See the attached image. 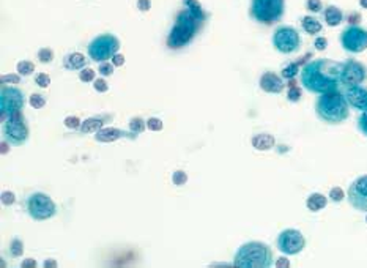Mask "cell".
<instances>
[{"label":"cell","mask_w":367,"mask_h":268,"mask_svg":"<svg viewBox=\"0 0 367 268\" xmlns=\"http://www.w3.org/2000/svg\"><path fill=\"white\" fill-rule=\"evenodd\" d=\"M342 65L330 58H317L301 70V84L312 93H328L337 90L342 76Z\"/></svg>","instance_id":"cell-1"},{"label":"cell","mask_w":367,"mask_h":268,"mask_svg":"<svg viewBox=\"0 0 367 268\" xmlns=\"http://www.w3.org/2000/svg\"><path fill=\"white\" fill-rule=\"evenodd\" d=\"M349 101L340 92L323 93L315 105V112L318 118L330 125H339L349 118Z\"/></svg>","instance_id":"cell-2"},{"label":"cell","mask_w":367,"mask_h":268,"mask_svg":"<svg viewBox=\"0 0 367 268\" xmlns=\"http://www.w3.org/2000/svg\"><path fill=\"white\" fill-rule=\"evenodd\" d=\"M233 263L241 268H268L273 265V251L262 241H249L238 250Z\"/></svg>","instance_id":"cell-3"},{"label":"cell","mask_w":367,"mask_h":268,"mask_svg":"<svg viewBox=\"0 0 367 268\" xmlns=\"http://www.w3.org/2000/svg\"><path fill=\"white\" fill-rule=\"evenodd\" d=\"M199 20L200 19L196 14H192L189 10L181 11L177 17V23H175L174 29H172V32L169 33V38H167L169 48L178 49V48H183L185 45H188L197 32Z\"/></svg>","instance_id":"cell-4"},{"label":"cell","mask_w":367,"mask_h":268,"mask_svg":"<svg viewBox=\"0 0 367 268\" xmlns=\"http://www.w3.org/2000/svg\"><path fill=\"white\" fill-rule=\"evenodd\" d=\"M286 0H252L251 16L260 24L271 26L284 16Z\"/></svg>","instance_id":"cell-5"},{"label":"cell","mask_w":367,"mask_h":268,"mask_svg":"<svg viewBox=\"0 0 367 268\" xmlns=\"http://www.w3.org/2000/svg\"><path fill=\"white\" fill-rule=\"evenodd\" d=\"M120 49V41L112 33H103L92 39L89 45V57L93 61H107Z\"/></svg>","instance_id":"cell-6"},{"label":"cell","mask_w":367,"mask_h":268,"mask_svg":"<svg viewBox=\"0 0 367 268\" xmlns=\"http://www.w3.org/2000/svg\"><path fill=\"white\" fill-rule=\"evenodd\" d=\"M26 207H27V212H29L30 218H33L35 221L49 219L57 212L54 200L49 196L43 194V193H35V194L29 196V199L26 202Z\"/></svg>","instance_id":"cell-7"},{"label":"cell","mask_w":367,"mask_h":268,"mask_svg":"<svg viewBox=\"0 0 367 268\" xmlns=\"http://www.w3.org/2000/svg\"><path fill=\"white\" fill-rule=\"evenodd\" d=\"M273 45L280 54H293L301 46V38L296 29L290 26H280L273 35Z\"/></svg>","instance_id":"cell-8"},{"label":"cell","mask_w":367,"mask_h":268,"mask_svg":"<svg viewBox=\"0 0 367 268\" xmlns=\"http://www.w3.org/2000/svg\"><path fill=\"white\" fill-rule=\"evenodd\" d=\"M24 93L16 87H7L4 84L0 90V111H2V121H7L10 114L17 112L24 108Z\"/></svg>","instance_id":"cell-9"},{"label":"cell","mask_w":367,"mask_h":268,"mask_svg":"<svg viewBox=\"0 0 367 268\" xmlns=\"http://www.w3.org/2000/svg\"><path fill=\"white\" fill-rule=\"evenodd\" d=\"M340 45L342 48L350 54H359L367 49V30L350 26L340 35Z\"/></svg>","instance_id":"cell-10"},{"label":"cell","mask_w":367,"mask_h":268,"mask_svg":"<svg viewBox=\"0 0 367 268\" xmlns=\"http://www.w3.org/2000/svg\"><path fill=\"white\" fill-rule=\"evenodd\" d=\"M306 246V238L296 229H286L277 237V250L287 256H295L301 253Z\"/></svg>","instance_id":"cell-11"},{"label":"cell","mask_w":367,"mask_h":268,"mask_svg":"<svg viewBox=\"0 0 367 268\" xmlns=\"http://www.w3.org/2000/svg\"><path fill=\"white\" fill-rule=\"evenodd\" d=\"M367 77V68L358 60H347L342 65V76H340V84L345 87L359 86Z\"/></svg>","instance_id":"cell-12"},{"label":"cell","mask_w":367,"mask_h":268,"mask_svg":"<svg viewBox=\"0 0 367 268\" xmlns=\"http://www.w3.org/2000/svg\"><path fill=\"white\" fill-rule=\"evenodd\" d=\"M4 137L13 146H23L29 137V128L24 120L8 118L7 121H4Z\"/></svg>","instance_id":"cell-13"},{"label":"cell","mask_w":367,"mask_h":268,"mask_svg":"<svg viewBox=\"0 0 367 268\" xmlns=\"http://www.w3.org/2000/svg\"><path fill=\"white\" fill-rule=\"evenodd\" d=\"M349 202L358 212H367V175L356 178L350 184Z\"/></svg>","instance_id":"cell-14"},{"label":"cell","mask_w":367,"mask_h":268,"mask_svg":"<svg viewBox=\"0 0 367 268\" xmlns=\"http://www.w3.org/2000/svg\"><path fill=\"white\" fill-rule=\"evenodd\" d=\"M345 98L349 105L356 111H367V87L362 86H352L345 90Z\"/></svg>","instance_id":"cell-15"},{"label":"cell","mask_w":367,"mask_h":268,"mask_svg":"<svg viewBox=\"0 0 367 268\" xmlns=\"http://www.w3.org/2000/svg\"><path fill=\"white\" fill-rule=\"evenodd\" d=\"M260 87L267 93H280L284 90V80L276 73L268 71L260 77Z\"/></svg>","instance_id":"cell-16"},{"label":"cell","mask_w":367,"mask_h":268,"mask_svg":"<svg viewBox=\"0 0 367 268\" xmlns=\"http://www.w3.org/2000/svg\"><path fill=\"white\" fill-rule=\"evenodd\" d=\"M323 17H325V23L330 27H336L343 20V13L336 5H330L325 8V11H323Z\"/></svg>","instance_id":"cell-17"},{"label":"cell","mask_w":367,"mask_h":268,"mask_svg":"<svg viewBox=\"0 0 367 268\" xmlns=\"http://www.w3.org/2000/svg\"><path fill=\"white\" fill-rule=\"evenodd\" d=\"M274 143H276L274 137H273L271 134H268V133H260V134H255V136L252 137V146H254V149L262 150V152L273 149Z\"/></svg>","instance_id":"cell-18"},{"label":"cell","mask_w":367,"mask_h":268,"mask_svg":"<svg viewBox=\"0 0 367 268\" xmlns=\"http://www.w3.org/2000/svg\"><path fill=\"white\" fill-rule=\"evenodd\" d=\"M63 65L67 70H82L85 67V57L80 52H71L65 57Z\"/></svg>","instance_id":"cell-19"},{"label":"cell","mask_w":367,"mask_h":268,"mask_svg":"<svg viewBox=\"0 0 367 268\" xmlns=\"http://www.w3.org/2000/svg\"><path fill=\"white\" fill-rule=\"evenodd\" d=\"M123 136V133L118 130V128H101L96 134H95V139L98 142H115L117 139H120Z\"/></svg>","instance_id":"cell-20"},{"label":"cell","mask_w":367,"mask_h":268,"mask_svg":"<svg viewBox=\"0 0 367 268\" xmlns=\"http://www.w3.org/2000/svg\"><path fill=\"white\" fill-rule=\"evenodd\" d=\"M327 203H328V199L323 196V194H320V193L311 194V196L308 197V200H306L308 209H309L311 212H314V213H317V212H320V210L325 209Z\"/></svg>","instance_id":"cell-21"},{"label":"cell","mask_w":367,"mask_h":268,"mask_svg":"<svg viewBox=\"0 0 367 268\" xmlns=\"http://www.w3.org/2000/svg\"><path fill=\"white\" fill-rule=\"evenodd\" d=\"M301 26H303V29L308 35H318L323 29L321 23L314 16H304L303 20H301Z\"/></svg>","instance_id":"cell-22"},{"label":"cell","mask_w":367,"mask_h":268,"mask_svg":"<svg viewBox=\"0 0 367 268\" xmlns=\"http://www.w3.org/2000/svg\"><path fill=\"white\" fill-rule=\"evenodd\" d=\"M103 125H104V120H103V118H96V117H93V118L84 120L79 130H80V133H84V134L98 133V131L103 128Z\"/></svg>","instance_id":"cell-23"},{"label":"cell","mask_w":367,"mask_h":268,"mask_svg":"<svg viewBox=\"0 0 367 268\" xmlns=\"http://www.w3.org/2000/svg\"><path fill=\"white\" fill-rule=\"evenodd\" d=\"M16 70H17V74H21V76H29V74L33 73L35 65L32 64V61H29V60H23V61H19V64H17Z\"/></svg>","instance_id":"cell-24"},{"label":"cell","mask_w":367,"mask_h":268,"mask_svg":"<svg viewBox=\"0 0 367 268\" xmlns=\"http://www.w3.org/2000/svg\"><path fill=\"white\" fill-rule=\"evenodd\" d=\"M29 102H30L32 108L41 109V108H45V105H46V98L43 96V95H39V93H33V95H30Z\"/></svg>","instance_id":"cell-25"},{"label":"cell","mask_w":367,"mask_h":268,"mask_svg":"<svg viewBox=\"0 0 367 268\" xmlns=\"http://www.w3.org/2000/svg\"><path fill=\"white\" fill-rule=\"evenodd\" d=\"M38 60L41 61V64H51V61L54 60V52L52 49L49 48H43L38 51Z\"/></svg>","instance_id":"cell-26"},{"label":"cell","mask_w":367,"mask_h":268,"mask_svg":"<svg viewBox=\"0 0 367 268\" xmlns=\"http://www.w3.org/2000/svg\"><path fill=\"white\" fill-rule=\"evenodd\" d=\"M10 253H11L13 257H21V256H23V253H24L23 241H21V240H13L10 243Z\"/></svg>","instance_id":"cell-27"},{"label":"cell","mask_w":367,"mask_h":268,"mask_svg":"<svg viewBox=\"0 0 367 268\" xmlns=\"http://www.w3.org/2000/svg\"><path fill=\"white\" fill-rule=\"evenodd\" d=\"M299 64L301 61H296V64H290V65H287L284 70H282V77H286V79H293L296 74H298V70H299Z\"/></svg>","instance_id":"cell-28"},{"label":"cell","mask_w":367,"mask_h":268,"mask_svg":"<svg viewBox=\"0 0 367 268\" xmlns=\"http://www.w3.org/2000/svg\"><path fill=\"white\" fill-rule=\"evenodd\" d=\"M147 127V123H144L142 118H133L131 121H129V130H131L133 133H142Z\"/></svg>","instance_id":"cell-29"},{"label":"cell","mask_w":367,"mask_h":268,"mask_svg":"<svg viewBox=\"0 0 367 268\" xmlns=\"http://www.w3.org/2000/svg\"><path fill=\"white\" fill-rule=\"evenodd\" d=\"M172 181H174V184H177V187H181V184H185V183L188 181L186 172H183V171H175L174 175H172Z\"/></svg>","instance_id":"cell-30"},{"label":"cell","mask_w":367,"mask_h":268,"mask_svg":"<svg viewBox=\"0 0 367 268\" xmlns=\"http://www.w3.org/2000/svg\"><path fill=\"white\" fill-rule=\"evenodd\" d=\"M162 121L156 117H152V118H148L147 120V128L148 130H152V131H161L162 130Z\"/></svg>","instance_id":"cell-31"},{"label":"cell","mask_w":367,"mask_h":268,"mask_svg":"<svg viewBox=\"0 0 367 268\" xmlns=\"http://www.w3.org/2000/svg\"><path fill=\"white\" fill-rule=\"evenodd\" d=\"M35 82H36V84H38L41 89H46V87H49V84H51V77H49L48 74H45V73H39V74L35 76Z\"/></svg>","instance_id":"cell-32"},{"label":"cell","mask_w":367,"mask_h":268,"mask_svg":"<svg viewBox=\"0 0 367 268\" xmlns=\"http://www.w3.org/2000/svg\"><path fill=\"white\" fill-rule=\"evenodd\" d=\"M80 125L82 123L76 115H70V117L65 118V127L70 128V130H77V128H80Z\"/></svg>","instance_id":"cell-33"},{"label":"cell","mask_w":367,"mask_h":268,"mask_svg":"<svg viewBox=\"0 0 367 268\" xmlns=\"http://www.w3.org/2000/svg\"><path fill=\"white\" fill-rule=\"evenodd\" d=\"M79 79L82 82H93L95 80V71L92 68H85V70H80L79 73Z\"/></svg>","instance_id":"cell-34"},{"label":"cell","mask_w":367,"mask_h":268,"mask_svg":"<svg viewBox=\"0 0 367 268\" xmlns=\"http://www.w3.org/2000/svg\"><path fill=\"white\" fill-rule=\"evenodd\" d=\"M306 8L311 13H320L323 10V4H321V0H308Z\"/></svg>","instance_id":"cell-35"},{"label":"cell","mask_w":367,"mask_h":268,"mask_svg":"<svg viewBox=\"0 0 367 268\" xmlns=\"http://www.w3.org/2000/svg\"><path fill=\"white\" fill-rule=\"evenodd\" d=\"M343 197H345V193H343V190L339 188V187H334V188L330 191V199H331L333 202H342Z\"/></svg>","instance_id":"cell-36"},{"label":"cell","mask_w":367,"mask_h":268,"mask_svg":"<svg viewBox=\"0 0 367 268\" xmlns=\"http://www.w3.org/2000/svg\"><path fill=\"white\" fill-rule=\"evenodd\" d=\"M287 98H289V101H293V102L299 101V98H301V89L296 87V86L289 87V95H287Z\"/></svg>","instance_id":"cell-37"},{"label":"cell","mask_w":367,"mask_h":268,"mask_svg":"<svg viewBox=\"0 0 367 268\" xmlns=\"http://www.w3.org/2000/svg\"><path fill=\"white\" fill-rule=\"evenodd\" d=\"M358 128L364 136H367V111H364L358 118Z\"/></svg>","instance_id":"cell-38"},{"label":"cell","mask_w":367,"mask_h":268,"mask_svg":"<svg viewBox=\"0 0 367 268\" xmlns=\"http://www.w3.org/2000/svg\"><path fill=\"white\" fill-rule=\"evenodd\" d=\"M93 87H95L96 92H101V93L109 90V86H107V82L104 79H95L93 80Z\"/></svg>","instance_id":"cell-39"},{"label":"cell","mask_w":367,"mask_h":268,"mask_svg":"<svg viewBox=\"0 0 367 268\" xmlns=\"http://www.w3.org/2000/svg\"><path fill=\"white\" fill-rule=\"evenodd\" d=\"M2 84H17V82H21V74H4L2 76Z\"/></svg>","instance_id":"cell-40"},{"label":"cell","mask_w":367,"mask_h":268,"mask_svg":"<svg viewBox=\"0 0 367 268\" xmlns=\"http://www.w3.org/2000/svg\"><path fill=\"white\" fill-rule=\"evenodd\" d=\"M314 46H315L317 51H325L327 46H328V39H327L325 36H318V38H315V41H314Z\"/></svg>","instance_id":"cell-41"},{"label":"cell","mask_w":367,"mask_h":268,"mask_svg":"<svg viewBox=\"0 0 367 268\" xmlns=\"http://www.w3.org/2000/svg\"><path fill=\"white\" fill-rule=\"evenodd\" d=\"M99 73L103 76H111L114 73V67L111 64H107V61H101V67H99Z\"/></svg>","instance_id":"cell-42"},{"label":"cell","mask_w":367,"mask_h":268,"mask_svg":"<svg viewBox=\"0 0 367 268\" xmlns=\"http://www.w3.org/2000/svg\"><path fill=\"white\" fill-rule=\"evenodd\" d=\"M14 200H16L14 193H11V191H4L2 193V203L4 205H13Z\"/></svg>","instance_id":"cell-43"},{"label":"cell","mask_w":367,"mask_h":268,"mask_svg":"<svg viewBox=\"0 0 367 268\" xmlns=\"http://www.w3.org/2000/svg\"><path fill=\"white\" fill-rule=\"evenodd\" d=\"M137 8L140 11H148L152 8V0H137Z\"/></svg>","instance_id":"cell-44"},{"label":"cell","mask_w":367,"mask_h":268,"mask_svg":"<svg viewBox=\"0 0 367 268\" xmlns=\"http://www.w3.org/2000/svg\"><path fill=\"white\" fill-rule=\"evenodd\" d=\"M125 64V55L123 54H115L112 57V65L114 67H121Z\"/></svg>","instance_id":"cell-45"},{"label":"cell","mask_w":367,"mask_h":268,"mask_svg":"<svg viewBox=\"0 0 367 268\" xmlns=\"http://www.w3.org/2000/svg\"><path fill=\"white\" fill-rule=\"evenodd\" d=\"M21 266H23V268H35L36 266V260L35 259H26L23 263H21Z\"/></svg>","instance_id":"cell-46"},{"label":"cell","mask_w":367,"mask_h":268,"mask_svg":"<svg viewBox=\"0 0 367 268\" xmlns=\"http://www.w3.org/2000/svg\"><path fill=\"white\" fill-rule=\"evenodd\" d=\"M359 19H361V16H359L358 13H352V14L349 16V23H350V26H355L356 23H359Z\"/></svg>","instance_id":"cell-47"},{"label":"cell","mask_w":367,"mask_h":268,"mask_svg":"<svg viewBox=\"0 0 367 268\" xmlns=\"http://www.w3.org/2000/svg\"><path fill=\"white\" fill-rule=\"evenodd\" d=\"M276 266H290V262H289V259H286V257H280V259H277Z\"/></svg>","instance_id":"cell-48"},{"label":"cell","mask_w":367,"mask_h":268,"mask_svg":"<svg viewBox=\"0 0 367 268\" xmlns=\"http://www.w3.org/2000/svg\"><path fill=\"white\" fill-rule=\"evenodd\" d=\"M43 265H45L46 268H54V266H57V262L52 260V259H48V260H45V263H43Z\"/></svg>","instance_id":"cell-49"},{"label":"cell","mask_w":367,"mask_h":268,"mask_svg":"<svg viewBox=\"0 0 367 268\" xmlns=\"http://www.w3.org/2000/svg\"><path fill=\"white\" fill-rule=\"evenodd\" d=\"M7 150H8V143L5 140V142H2V153H7Z\"/></svg>","instance_id":"cell-50"},{"label":"cell","mask_w":367,"mask_h":268,"mask_svg":"<svg viewBox=\"0 0 367 268\" xmlns=\"http://www.w3.org/2000/svg\"><path fill=\"white\" fill-rule=\"evenodd\" d=\"M359 5H361L362 8H367V0H359Z\"/></svg>","instance_id":"cell-51"},{"label":"cell","mask_w":367,"mask_h":268,"mask_svg":"<svg viewBox=\"0 0 367 268\" xmlns=\"http://www.w3.org/2000/svg\"><path fill=\"white\" fill-rule=\"evenodd\" d=\"M365 221H367V216H365Z\"/></svg>","instance_id":"cell-52"}]
</instances>
